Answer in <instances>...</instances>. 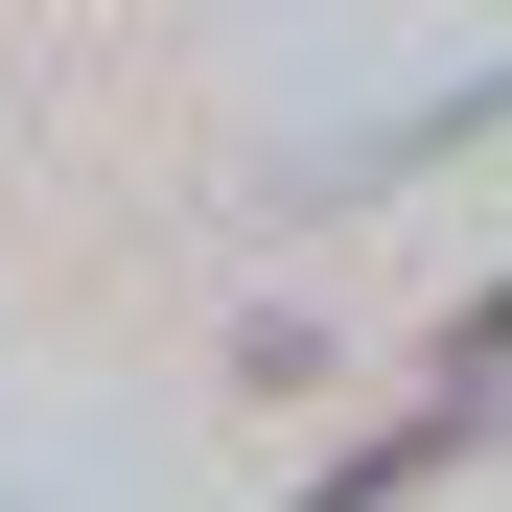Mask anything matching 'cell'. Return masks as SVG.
Masks as SVG:
<instances>
[{
    "instance_id": "cell-1",
    "label": "cell",
    "mask_w": 512,
    "mask_h": 512,
    "mask_svg": "<svg viewBox=\"0 0 512 512\" xmlns=\"http://www.w3.org/2000/svg\"><path fill=\"white\" fill-rule=\"evenodd\" d=\"M443 396H512V280H489V303L443 326Z\"/></svg>"
}]
</instances>
